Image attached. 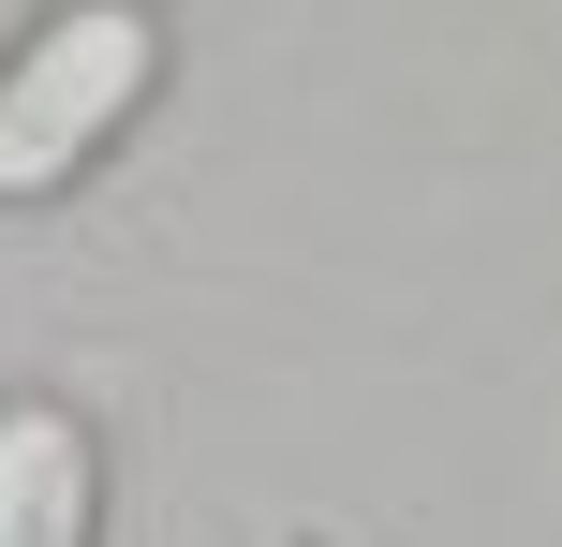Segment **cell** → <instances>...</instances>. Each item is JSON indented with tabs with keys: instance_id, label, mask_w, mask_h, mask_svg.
Listing matches in <instances>:
<instances>
[{
	"instance_id": "6da1fadb",
	"label": "cell",
	"mask_w": 562,
	"mask_h": 547,
	"mask_svg": "<svg viewBox=\"0 0 562 547\" xmlns=\"http://www.w3.org/2000/svg\"><path fill=\"white\" fill-rule=\"evenodd\" d=\"M148 75H164V15H148V0H59L15 45V75H0V207L59 193V178L148 104Z\"/></svg>"
},
{
	"instance_id": "7a4b0ae2",
	"label": "cell",
	"mask_w": 562,
	"mask_h": 547,
	"mask_svg": "<svg viewBox=\"0 0 562 547\" xmlns=\"http://www.w3.org/2000/svg\"><path fill=\"white\" fill-rule=\"evenodd\" d=\"M104 518V459L59 400H0V547H89Z\"/></svg>"
}]
</instances>
